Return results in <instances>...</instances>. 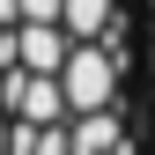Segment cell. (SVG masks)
Here are the masks:
<instances>
[{
	"label": "cell",
	"instance_id": "cell-1",
	"mask_svg": "<svg viewBox=\"0 0 155 155\" xmlns=\"http://www.w3.org/2000/svg\"><path fill=\"white\" fill-rule=\"evenodd\" d=\"M0 155H148L140 0H0Z\"/></svg>",
	"mask_w": 155,
	"mask_h": 155
}]
</instances>
